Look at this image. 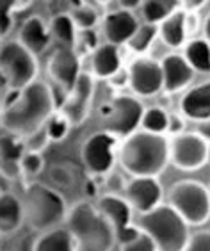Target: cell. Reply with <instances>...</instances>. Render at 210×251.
Masks as SVG:
<instances>
[{
  "label": "cell",
  "mask_w": 210,
  "mask_h": 251,
  "mask_svg": "<svg viewBox=\"0 0 210 251\" xmlns=\"http://www.w3.org/2000/svg\"><path fill=\"white\" fill-rule=\"evenodd\" d=\"M57 111L52 89L43 80H34L18 91H11L0 111V125L4 132L25 139L43 128L48 118Z\"/></svg>",
  "instance_id": "1"
},
{
  "label": "cell",
  "mask_w": 210,
  "mask_h": 251,
  "mask_svg": "<svg viewBox=\"0 0 210 251\" xmlns=\"http://www.w3.org/2000/svg\"><path fill=\"white\" fill-rule=\"evenodd\" d=\"M116 162L130 178H158L169 166L167 135L139 128L120 141Z\"/></svg>",
  "instance_id": "2"
},
{
  "label": "cell",
  "mask_w": 210,
  "mask_h": 251,
  "mask_svg": "<svg viewBox=\"0 0 210 251\" xmlns=\"http://www.w3.org/2000/svg\"><path fill=\"white\" fill-rule=\"evenodd\" d=\"M64 223L75 239L77 251H112L118 248L114 230L93 201L73 203Z\"/></svg>",
  "instance_id": "3"
},
{
  "label": "cell",
  "mask_w": 210,
  "mask_h": 251,
  "mask_svg": "<svg viewBox=\"0 0 210 251\" xmlns=\"http://www.w3.org/2000/svg\"><path fill=\"white\" fill-rule=\"evenodd\" d=\"M22 208H24V225L43 233L55 226H61L68 214V203L59 189L32 180L27 182L22 196Z\"/></svg>",
  "instance_id": "4"
},
{
  "label": "cell",
  "mask_w": 210,
  "mask_h": 251,
  "mask_svg": "<svg viewBox=\"0 0 210 251\" xmlns=\"http://www.w3.org/2000/svg\"><path fill=\"white\" fill-rule=\"evenodd\" d=\"M134 225L152 241L155 251H184L191 237L189 226L164 203L150 212L139 214L137 219H134Z\"/></svg>",
  "instance_id": "5"
},
{
  "label": "cell",
  "mask_w": 210,
  "mask_h": 251,
  "mask_svg": "<svg viewBox=\"0 0 210 251\" xmlns=\"http://www.w3.org/2000/svg\"><path fill=\"white\" fill-rule=\"evenodd\" d=\"M167 207L187 226H205L210 219V191L198 180H178L167 191Z\"/></svg>",
  "instance_id": "6"
},
{
  "label": "cell",
  "mask_w": 210,
  "mask_h": 251,
  "mask_svg": "<svg viewBox=\"0 0 210 251\" xmlns=\"http://www.w3.org/2000/svg\"><path fill=\"white\" fill-rule=\"evenodd\" d=\"M38 57L16 39H5L4 43H0V78L9 87V91H18L38 80Z\"/></svg>",
  "instance_id": "7"
},
{
  "label": "cell",
  "mask_w": 210,
  "mask_h": 251,
  "mask_svg": "<svg viewBox=\"0 0 210 251\" xmlns=\"http://www.w3.org/2000/svg\"><path fill=\"white\" fill-rule=\"evenodd\" d=\"M144 109L146 107L139 98L118 93L100 111L102 121H104V132L114 135L116 139L120 141L125 139L127 135L139 130Z\"/></svg>",
  "instance_id": "8"
},
{
  "label": "cell",
  "mask_w": 210,
  "mask_h": 251,
  "mask_svg": "<svg viewBox=\"0 0 210 251\" xmlns=\"http://www.w3.org/2000/svg\"><path fill=\"white\" fill-rule=\"evenodd\" d=\"M167 157L169 164L178 171H200L210 160V141L194 130L182 132L167 137Z\"/></svg>",
  "instance_id": "9"
},
{
  "label": "cell",
  "mask_w": 210,
  "mask_h": 251,
  "mask_svg": "<svg viewBox=\"0 0 210 251\" xmlns=\"http://www.w3.org/2000/svg\"><path fill=\"white\" fill-rule=\"evenodd\" d=\"M120 139L114 135L98 130L91 134L80 146V160L89 176L102 178L110 173L116 166V153H118Z\"/></svg>",
  "instance_id": "10"
},
{
  "label": "cell",
  "mask_w": 210,
  "mask_h": 251,
  "mask_svg": "<svg viewBox=\"0 0 210 251\" xmlns=\"http://www.w3.org/2000/svg\"><path fill=\"white\" fill-rule=\"evenodd\" d=\"M127 72V87L135 98H153L162 93V73L158 59L150 55L134 57L125 66Z\"/></svg>",
  "instance_id": "11"
},
{
  "label": "cell",
  "mask_w": 210,
  "mask_h": 251,
  "mask_svg": "<svg viewBox=\"0 0 210 251\" xmlns=\"http://www.w3.org/2000/svg\"><path fill=\"white\" fill-rule=\"evenodd\" d=\"M95 205L114 230L118 246L132 241L134 237L139 235V230L134 225V210L130 208V205L123 196L100 194Z\"/></svg>",
  "instance_id": "12"
},
{
  "label": "cell",
  "mask_w": 210,
  "mask_h": 251,
  "mask_svg": "<svg viewBox=\"0 0 210 251\" xmlns=\"http://www.w3.org/2000/svg\"><path fill=\"white\" fill-rule=\"evenodd\" d=\"M93 100H95V78L82 70L77 82L66 93V97H64L57 111L70 121L72 128L73 126H82L87 121V118L91 116Z\"/></svg>",
  "instance_id": "13"
},
{
  "label": "cell",
  "mask_w": 210,
  "mask_h": 251,
  "mask_svg": "<svg viewBox=\"0 0 210 251\" xmlns=\"http://www.w3.org/2000/svg\"><path fill=\"white\" fill-rule=\"evenodd\" d=\"M47 73L50 87L66 97L82 73V59L72 49H55L47 61Z\"/></svg>",
  "instance_id": "14"
},
{
  "label": "cell",
  "mask_w": 210,
  "mask_h": 251,
  "mask_svg": "<svg viewBox=\"0 0 210 251\" xmlns=\"http://www.w3.org/2000/svg\"><path fill=\"white\" fill-rule=\"evenodd\" d=\"M123 198L137 214H146L162 205L164 187L158 178H132L127 182Z\"/></svg>",
  "instance_id": "15"
},
{
  "label": "cell",
  "mask_w": 210,
  "mask_h": 251,
  "mask_svg": "<svg viewBox=\"0 0 210 251\" xmlns=\"http://www.w3.org/2000/svg\"><path fill=\"white\" fill-rule=\"evenodd\" d=\"M139 18L132 11L110 9L100 20V36H104L105 43L112 47H123L130 39V36L137 29Z\"/></svg>",
  "instance_id": "16"
},
{
  "label": "cell",
  "mask_w": 210,
  "mask_h": 251,
  "mask_svg": "<svg viewBox=\"0 0 210 251\" xmlns=\"http://www.w3.org/2000/svg\"><path fill=\"white\" fill-rule=\"evenodd\" d=\"M158 63H160V73H162L164 95H178V93H184L191 87L196 73L187 64L182 53H166Z\"/></svg>",
  "instance_id": "17"
},
{
  "label": "cell",
  "mask_w": 210,
  "mask_h": 251,
  "mask_svg": "<svg viewBox=\"0 0 210 251\" xmlns=\"http://www.w3.org/2000/svg\"><path fill=\"white\" fill-rule=\"evenodd\" d=\"M180 116L194 123L210 121V84L209 80L191 86L184 91L178 101Z\"/></svg>",
  "instance_id": "18"
},
{
  "label": "cell",
  "mask_w": 210,
  "mask_h": 251,
  "mask_svg": "<svg viewBox=\"0 0 210 251\" xmlns=\"http://www.w3.org/2000/svg\"><path fill=\"white\" fill-rule=\"evenodd\" d=\"M16 41L22 47H25L30 53H34L36 57L41 55L52 43L50 30H48V22L43 16H29L27 20H24V24L20 27Z\"/></svg>",
  "instance_id": "19"
},
{
  "label": "cell",
  "mask_w": 210,
  "mask_h": 251,
  "mask_svg": "<svg viewBox=\"0 0 210 251\" xmlns=\"http://www.w3.org/2000/svg\"><path fill=\"white\" fill-rule=\"evenodd\" d=\"M89 73L95 80H109L112 75L123 68L121 50L112 45L102 43L95 52L89 55Z\"/></svg>",
  "instance_id": "20"
},
{
  "label": "cell",
  "mask_w": 210,
  "mask_h": 251,
  "mask_svg": "<svg viewBox=\"0 0 210 251\" xmlns=\"http://www.w3.org/2000/svg\"><path fill=\"white\" fill-rule=\"evenodd\" d=\"M24 155V141L5 132L0 135V176L9 182L22 178L20 175V159Z\"/></svg>",
  "instance_id": "21"
},
{
  "label": "cell",
  "mask_w": 210,
  "mask_h": 251,
  "mask_svg": "<svg viewBox=\"0 0 210 251\" xmlns=\"http://www.w3.org/2000/svg\"><path fill=\"white\" fill-rule=\"evenodd\" d=\"M157 38L167 49H184V45L189 41V36H187V15L180 7L157 25Z\"/></svg>",
  "instance_id": "22"
},
{
  "label": "cell",
  "mask_w": 210,
  "mask_h": 251,
  "mask_svg": "<svg viewBox=\"0 0 210 251\" xmlns=\"http://www.w3.org/2000/svg\"><path fill=\"white\" fill-rule=\"evenodd\" d=\"M24 226L22 200L15 193L0 191V235H13Z\"/></svg>",
  "instance_id": "23"
},
{
  "label": "cell",
  "mask_w": 210,
  "mask_h": 251,
  "mask_svg": "<svg viewBox=\"0 0 210 251\" xmlns=\"http://www.w3.org/2000/svg\"><path fill=\"white\" fill-rule=\"evenodd\" d=\"M32 251H77V244L66 226H55L39 233L32 244Z\"/></svg>",
  "instance_id": "24"
},
{
  "label": "cell",
  "mask_w": 210,
  "mask_h": 251,
  "mask_svg": "<svg viewBox=\"0 0 210 251\" xmlns=\"http://www.w3.org/2000/svg\"><path fill=\"white\" fill-rule=\"evenodd\" d=\"M187 64L192 68L194 73L201 75H209L210 72V43L209 39L201 38H191L184 45V52H182Z\"/></svg>",
  "instance_id": "25"
},
{
  "label": "cell",
  "mask_w": 210,
  "mask_h": 251,
  "mask_svg": "<svg viewBox=\"0 0 210 251\" xmlns=\"http://www.w3.org/2000/svg\"><path fill=\"white\" fill-rule=\"evenodd\" d=\"M48 30H50V38L52 41L57 43V49H72L75 45L77 29L73 25L72 18L68 15V11H62L53 15L48 20Z\"/></svg>",
  "instance_id": "26"
},
{
  "label": "cell",
  "mask_w": 210,
  "mask_h": 251,
  "mask_svg": "<svg viewBox=\"0 0 210 251\" xmlns=\"http://www.w3.org/2000/svg\"><path fill=\"white\" fill-rule=\"evenodd\" d=\"M68 15L72 18L77 32H84V30H96L104 13L96 9V5L91 2H79V4H72V9L68 11Z\"/></svg>",
  "instance_id": "27"
},
{
  "label": "cell",
  "mask_w": 210,
  "mask_h": 251,
  "mask_svg": "<svg viewBox=\"0 0 210 251\" xmlns=\"http://www.w3.org/2000/svg\"><path fill=\"white\" fill-rule=\"evenodd\" d=\"M157 39V25L152 24H139L137 29L134 30V34L130 36V39L127 41V49L134 53L135 57L139 55H146L152 49V45Z\"/></svg>",
  "instance_id": "28"
},
{
  "label": "cell",
  "mask_w": 210,
  "mask_h": 251,
  "mask_svg": "<svg viewBox=\"0 0 210 251\" xmlns=\"http://www.w3.org/2000/svg\"><path fill=\"white\" fill-rule=\"evenodd\" d=\"M177 9L178 2H175V0H146V2H141V5H139L144 24L152 25H158Z\"/></svg>",
  "instance_id": "29"
},
{
  "label": "cell",
  "mask_w": 210,
  "mask_h": 251,
  "mask_svg": "<svg viewBox=\"0 0 210 251\" xmlns=\"http://www.w3.org/2000/svg\"><path fill=\"white\" fill-rule=\"evenodd\" d=\"M167 120H169V112L160 105L146 107L141 118V130L150 132V134L166 135L167 130Z\"/></svg>",
  "instance_id": "30"
},
{
  "label": "cell",
  "mask_w": 210,
  "mask_h": 251,
  "mask_svg": "<svg viewBox=\"0 0 210 251\" xmlns=\"http://www.w3.org/2000/svg\"><path fill=\"white\" fill-rule=\"evenodd\" d=\"M45 171V157L43 153H32V151H24L20 159V175L22 178H27L32 182Z\"/></svg>",
  "instance_id": "31"
},
{
  "label": "cell",
  "mask_w": 210,
  "mask_h": 251,
  "mask_svg": "<svg viewBox=\"0 0 210 251\" xmlns=\"http://www.w3.org/2000/svg\"><path fill=\"white\" fill-rule=\"evenodd\" d=\"M45 130H47L50 143H61V141H64L70 135L72 125H70V121L62 116L61 112L55 111L52 116L48 118L47 123H45Z\"/></svg>",
  "instance_id": "32"
},
{
  "label": "cell",
  "mask_w": 210,
  "mask_h": 251,
  "mask_svg": "<svg viewBox=\"0 0 210 251\" xmlns=\"http://www.w3.org/2000/svg\"><path fill=\"white\" fill-rule=\"evenodd\" d=\"M100 34L96 30H84V32H77L75 45H73V52L79 55V57H84L87 55L89 57L91 53L95 52L98 47H100Z\"/></svg>",
  "instance_id": "33"
},
{
  "label": "cell",
  "mask_w": 210,
  "mask_h": 251,
  "mask_svg": "<svg viewBox=\"0 0 210 251\" xmlns=\"http://www.w3.org/2000/svg\"><path fill=\"white\" fill-rule=\"evenodd\" d=\"M77 171L72 168V164L68 162H57L50 168V178L53 180V184L61 185V189H70L75 182Z\"/></svg>",
  "instance_id": "34"
},
{
  "label": "cell",
  "mask_w": 210,
  "mask_h": 251,
  "mask_svg": "<svg viewBox=\"0 0 210 251\" xmlns=\"http://www.w3.org/2000/svg\"><path fill=\"white\" fill-rule=\"evenodd\" d=\"M22 141H24V151H32V153H43L48 148V145H50V139H48L45 126L39 128V130L32 132V134L27 135Z\"/></svg>",
  "instance_id": "35"
},
{
  "label": "cell",
  "mask_w": 210,
  "mask_h": 251,
  "mask_svg": "<svg viewBox=\"0 0 210 251\" xmlns=\"http://www.w3.org/2000/svg\"><path fill=\"white\" fill-rule=\"evenodd\" d=\"M125 185H127V180L120 173H116L114 169L110 173L105 175V176H102V189H104L102 194H118V196H123Z\"/></svg>",
  "instance_id": "36"
},
{
  "label": "cell",
  "mask_w": 210,
  "mask_h": 251,
  "mask_svg": "<svg viewBox=\"0 0 210 251\" xmlns=\"http://www.w3.org/2000/svg\"><path fill=\"white\" fill-rule=\"evenodd\" d=\"M184 251H210V232L201 230L189 237Z\"/></svg>",
  "instance_id": "37"
},
{
  "label": "cell",
  "mask_w": 210,
  "mask_h": 251,
  "mask_svg": "<svg viewBox=\"0 0 210 251\" xmlns=\"http://www.w3.org/2000/svg\"><path fill=\"white\" fill-rule=\"evenodd\" d=\"M120 251H155V248H153L152 241H150L148 237L143 235V233L139 232L137 237H134L132 241L125 242V244H121Z\"/></svg>",
  "instance_id": "38"
},
{
  "label": "cell",
  "mask_w": 210,
  "mask_h": 251,
  "mask_svg": "<svg viewBox=\"0 0 210 251\" xmlns=\"http://www.w3.org/2000/svg\"><path fill=\"white\" fill-rule=\"evenodd\" d=\"M13 24H15V15L11 13V4H5L4 9H0V38L11 32Z\"/></svg>",
  "instance_id": "39"
},
{
  "label": "cell",
  "mask_w": 210,
  "mask_h": 251,
  "mask_svg": "<svg viewBox=\"0 0 210 251\" xmlns=\"http://www.w3.org/2000/svg\"><path fill=\"white\" fill-rule=\"evenodd\" d=\"M187 130V125H185V120L180 116V114H169V120H167V130L166 135L173 137V135H178L182 132Z\"/></svg>",
  "instance_id": "40"
},
{
  "label": "cell",
  "mask_w": 210,
  "mask_h": 251,
  "mask_svg": "<svg viewBox=\"0 0 210 251\" xmlns=\"http://www.w3.org/2000/svg\"><path fill=\"white\" fill-rule=\"evenodd\" d=\"M112 251H120V248H114V250H112Z\"/></svg>",
  "instance_id": "41"
}]
</instances>
